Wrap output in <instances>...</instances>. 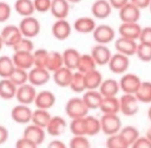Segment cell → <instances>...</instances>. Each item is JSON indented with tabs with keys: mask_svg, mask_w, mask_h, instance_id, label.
Here are the masks:
<instances>
[{
	"mask_svg": "<svg viewBox=\"0 0 151 148\" xmlns=\"http://www.w3.org/2000/svg\"><path fill=\"white\" fill-rule=\"evenodd\" d=\"M90 109L86 105L82 98L74 97L67 101L65 105V112L71 119L74 118H81L88 115Z\"/></svg>",
	"mask_w": 151,
	"mask_h": 148,
	"instance_id": "cell-1",
	"label": "cell"
},
{
	"mask_svg": "<svg viewBox=\"0 0 151 148\" xmlns=\"http://www.w3.org/2000/svg\"><path fill=\"white\" fill-rule=\"evenodd\" d=\"M100 120L102 132L108 137L118 134L122 129V122L118 114H103Z\"/></svg>",
	"mask_w": 151,
	"mask_h": 148,
	"instance_id": "cell-2",
	"label": "cell"
},
{
	"mask_svg": "<svg viewBox=\"0 0 151 148\" xmlns=\"http://www.w3.org/2000/svg\"><path fill=\"white\" fill-rule=\"evenodd\" d=\"M116 32L110 25L101 24L97 25L95 31L93 32V37L98 44H107L111 43L112 41H115Z\"/></svg>",
	"mask_w": 151,
	"mask_h": 148,
	"instance_id": "cell-3",
	"label": "cell"
},
{
	"mask_svg": "<svg viewBox=\"0 0 151 148\" xmlns=\"http://www.w3.org/2000/svg\"><path fill=\"white\" fill-rule=\"evenodd\" d=\"M19 28H20L23 36L30 38V39L37 36L41 30L39 21L34 17L23 18L19 24Z\"/></svg>",
	"mask_w": 151,
	"mask_h": 148,
	"instance_id": "cell-4",
	"label": "cell"
},
{
	"mask_svg": "<svg viewBox=\"0 0 151 148\" xmlns=\"http://www.w3.org/2000/svg\"><path fill=\"white\" fill-rule=\"evenodd\" d=\"M141 83V78L135 73H124L123 75H121L119 79L120 91H122L123 94L135 95Z\"/></svg>",
	"mask_w": 151,
	"mask_h": 148,
	"instance_id": "cell-5",
	"label": "cell"
},
{
	"mask_svg": "<svg viewBox=\"0 0 151 148\" xmlns=\"http://www.w3.org/2000/svg\"><path fill=\"white\" fill-rule=\"evenodd\" d=\"M120 103V113L125 116H134L139 111V100L135 95L123 94L119 98Z\"/></svg>",
	"mask_w": 151,
	"mask_h": 148,
	"instance_id": "cell-6",
	"label": "cell"
},
{
	"mask_svg": "<svg viewBox=\"0 0 151 148\" xmlns=\"http://www.w3.org/2000/svg\"><path fill=\"white\" fill-rule=\"evenodd\" d=\"M107 66L112 73L123 75L124 73H127L129 67V57L119 52L113 54Z\"/></svg>",
	"mask_w": 151,
	"mask_h": 148,
	"instance_id": "cell-7",
	"label": "cell"
},
{
	"mask_svg": "<svg viewBox=\"0 0 151 148\" xmlns=\"http://www.w3.org/2000/svg\"><path fill=\"white\" fill-rule=\"evenodd\" d=\"M36 96H37V92L35 90V86L28 82V83L19 86L18 91H17L16 99L19 102V104L29 106L30 104L34 103Z\"/></svg>",
	"mask_w": 151,
	"mask_h": 148,
	"instance_id": "cell-8",
	"label": "cell"
},
{
	"mask_svg": "<svg viewBox=\"0 0 151 148\" xmlns=\"http://www.w3.org/2000/svg\"><path fill=\"white\" fill-rule=\"evenodd\" d=\"M32 115H33V111L31 110V108L28 105L19 104L14 106L10 111L12 119L20 124H30L32 120Z\"/></svg>",
	"mask_w": 151,
	"mask_h": 148,
	"instance_id": "cell-9",
	"label": "cell"
},
{
	"mask_svg": "<svg viewBox=\"0 0 151 148\" xmlns=\"http://www.w3.org/2000/svg\"><path fill=\"white\" fill-rule=\"evenodd\" d=\"M138 44L139 42L137 40L129 39V38L119 36L114 41V46L117 52L122 55H125L127 57L135 56L137 52Z\"/></svg>",
	"mask_w": 151,
	"mask_h": 148,
	"instance_id": "cell-10",
	"label": "cell"
},
{
	"mask_svg": "<svg viewBox=\"0 0 151 148\" xmlns=\"http://www.w3.org/2000/svg\"><path fill=\"white\" fill-rule=\"evenodd\" d=\"M52 77V74L46 68L33 67L29 71V83L34 86H41L46 84Z\"/></svg>",
	"mask_w": 151,
	"mask_h": 148,
	"instance_id": "cell-11",
	"label": "cell"
},
{
	"mask_svg": "<svg viewBox=\"0 0 151 148\" xmlns=\"http://www.w3.org/2000/svg\"><path fill=\"white\" fill-rule=\"evenodd\" d=\"M91 55L93 58V60L96 61L98 66H107L113 54L107 45L97 43L91 48Z\"/></svg>",
	"mask_w": 151,
	"mask_h": 148,
	"instance_id": "cell-12",
	"label": "cell"
},
{
	"mask_svg": "<svg viewBox=\"0 0 151 148\" xmlns=\"http://www.w3.org/2000/svg\"><path fill=\"white\" fill-rule=\"evenodd\" d=\"M2 39H3L4 45L12 47L21 38L23 37L22 32H21L19 26L14 25H7L5 26L0 32Z\"/></svg>",
	"mask_w": 151,
	"mask_h": 148,
	"instance_id": "cell-13",
	"label": "cell"
},
{
	"mask_svg": "<svg viewBox=\"0 0 151 148\" xmlns=\"http://www.w3.org/2000/svg\"><path fill=\"white\" fill-rule=\"evenodd\" d=\"M121 23H138L141 17V9L129 2L127 5L118 10Z\"/></svg>",
	"mask_w": 151,
	"mask_h": 148,
	"instance_id": "cell-14",
	"label": "cell"
},
{
	"mask_svg": "<svg viewBox=\"0 0 151 148\" xmlns=\"http://www.w3.org/2000/svg\"><path fill=\"white\" fill-rule=\"evenodd\" d=\"M45 135H46L45 129L40 128V126L33 124H28L25 128L24 132H23V137L24 138L28 139V140L32 141V142H34L37 145H40L44 142Z\"/></svg>",
	"mask_w": 151,
	"mask_h": 148,
	"instance_id": "cell-15",
	"label": "cell"
},
{
	"mask_svg": "<svg viewBox=\"0 0 151 148\" xmlns=\"http://www.w3.org/2000/svg\"><path fill=\"white\" fill-rule=\"evenodd\" d=\"M113 7L108 0H96L91 7V11L93 18L99 20H105L112 14Z\"/></svg>",
	"mask_w": 151,
	"mask_h": 148,
	"instance_id": "cell-16",
	"label": "cell"
},
{
	"mask_svg": "<svg viewBox=\"0 0 151 148\" xmlns=\"http://www.w3.org/2000/svg\"><path fill=\"white\" fill-rule=\"evenodd\" d=\"M72 32V26L66 19L57 20L52 26V36L58 40H65L70 37Z\"/></svg>",
	"mask_w": 151,
	"mask_h": 148,
	"instance_id": "cell-17",
	"label": "cell"
},
{
	"mask_svg": "<svg viewBox=\"0 0 151 148\" xmlns=\"http://www.w3.org/2000/svg\"><path fill=\"white\" fill-rule=\"evenodd\" d=\"M56 102L57 98L54 93L50 92V91H41V92L37 93V96H36L35 101H34V105L38 109L48 110L52 107H54Z\"/></svg>",
	"mask_w": 151,
	"mask_h": 148,
	"instance_id": "cell-18",
	"label": "cell"
},
{
	"mask_svg": "<svg viewBox=\"0 0 151 148\" xmlns=\"http://www.w3.org/2000/svg\"><path fill=\"white\" fill-rule=\"evenodd\" d=\"M14 66L17 68L24 69V70H31L34 67V58L33 52H14L12 56Z\"/></svg>",
	"mask_w": 151,
	"mask_h": 148,
	"instance_id": "cell-19",
	"label": "cell"
},
{
	"mask_svg": "<svg viewBox=\"0 0 151 148\" xmlns=\"http://www.w3.org/2000/svg\"><path fill=\"white\" fill-rule=\"evenodd\" d=\"M141 32L142 27L139 25V23H121L120 26L118 27L119 36L137 41H139Z\"/></svg>",
	"mask_w": 151,
	"mask_h": 148,
	"instance_id": "cell-20",
	"label": "cell"
},
{
	"mask_svg": "<svg viewBox=\"0 0 151 148\" xmlns=\"http://www.w3.org/2000/svg\"><path fill=\"white\" fill-rule=\"evenodd\" d=\"M67 126H68V124H67V121L65 120V118L62 117V116L56 115L52 117L50 124L46 126L45 131L50 136L58 137L65 133Z\"/></svg>",
	"mask_w": 151,
	"mask_h": 148,
	"instance_id": "cell-21",
	"label": "cell"
},
{
	"mask_svg": "<svg viewBox=\"0 0 151 148\" xmlns=\"http://www.w3.org/2000/svg\"><path fill=\"white\" fill-rule=\"evenodd\" d=\"M96 27V21L91 17H80L76 19L73 24V29L80 34H93Z\"/></svg>",
	"mask_w": 151,
	"mask_h": 148,
	"instance_id": "cell-22",
	"label": "cell"
},
{
	"mask_svg": "<svg viewBox=\"0 0 151 148\" xmlns=\"http://www.w3.org/2000/svg\"><path fill=\"white\" fill-rule=\"evenodd\" d=\"M52 74V79H54L55 83L57 85L60 86V88H69L72 77H73L74 71L64 66Z\"/></svg>",
	"mask_w": 151,
	"mask_h": 148,
	"instance_id": "cell-23",
	"label": "cell"
},
{
	"mask_svg": "<svg viewBox=\"0 0 151 148\" xmlns=\"http://www.w3.org/2000/svg\"><path fill=\"white\" fill-rule=\"evenodd\" d=\"M70 4L68 0H52L50 11L57 20L66 19L70 12Z\"/></svg>",
	"mask_w": 151,
	"mask_h": 148,
	"instance_id": "cell-24",
	"label": "cell"
},
{
	"mask_svg": "<svg viewBox=\"0 0 151 148\" xmlns=\"http://www.w3.org/2000/svg\"><path fill=\"white\" fill-rule=\"evenodd\" d=\"M99 109L103 114H118L120 112L119 98H117V97H103V100H102Z\"/></svg>",
	"mask_w": 151,
	"mask_h": 148,
	"instance_id": "cell-25",
	"label": "cell"
},
{
	"mask_svg": "<svg viewBox=\"0 0 151 148\" xmlns=\"http://www.w3.org/2000/svg\"><path fill=\"white\" fill-rule=\"evenodd\" d=\"M99 92L103 97H117L118 93L120 92L119 81L114 78L104 79L99 88Z\"/></svg>",
	"mask_w": 151,
	"mask_h": 148,
	"instance_id": "cell-26",
	"label": "cell"
},
{
	"mask_svg": "<svg viewBox=\"0 0 151 148\" xmlns=\"http://www.w3.org/2000/svg\"><path fill=\"white\" fill-rule=\"evenodd\" d=\"M62 55H63L64 66L73 71L77 70V66L81 54L76 48H67L62 52Z\"/></svg>",
	"mask_w": 151,
	"mask_h": 148,
	"instance_id": "cell-27",
	"label": "cell"
},
{
	"mask_svg": "<svg viewBox=\"0 0 151 148\" xmlns=\"http://www.w3.org/2000/svg\"><path fill=\"white\" fill-rule=\"evenodd\" d=\"M18 86L9 78H1L0 80V98L3 100H12L16 98Z\"/></svg>",
	"mask_w": 151,
	"mask_h": 148,
	"instance_id": "cell-28",
	"label": "cell"
},
{
	"mask_svg": "<svg viewBox=\"0 0 151 148\" xmlns=\"http://www.w3.org/2000/svg\"><path fill=\"white\" fill-rule=\"evenodd\" d=\"M86 105L90 110H96L100 108V105L103 100V96L99 91H86L81 97Z\"/></svg>",
	"mask_w": 151,
	"mask_h": 148,
	"instance_id": "cell-29",
	"label": "cell"
},
{
	"mask_svg": "<svg viewBox=\"0 0 151 148\" xmlns=\"http://www.w3.org/2000/svg\"><path fill=\"white\" fill-rule=\"evenodd\" d=\"M84 79H86V91H99L104 78L102 73L99 70L95 69L91 72L84 74Z\"/></svg>",
	"mask_w": 151,
	"mask_h": 148,
	"instance_id": "cell-30",
	"label": "cell"
},
{
	"mask_svg": "<svg viewBox=\"0 0 151 148\" xmlns=\"http://www.w3.org/2000/svg\"><path fill=\"white\" fill-rule=\"evenodd\" d=\"M52 117V116L50 115V113L48 112V110L36 108L35 110L33 111L31 124H36V126H40V128L46 129V126H47V124H50Z\"/></svg>",
	"mask_w": 151,
	"mask_h": 148,
	"instance_id": "cell-31",
	"label": "cell"
},
{
	"mask_svg": "<svg viewBox=\"0 0 151 148\" xmlns=\"http://www.w3.org/2000/svg\"><path fill=\"white\" fill-rule=\"evenodd\" d=\"M14 10L23 18L32 17L35 10L33 0H17L14 2Z\"/></svg>",
	"mask_w": 151,
	"mask_h": 148,
	"instance_id": "cell-32",
	"label": "cell"
},
{
	"mask_svg": "<svg viewBox=\"0 0 151 148\" xmlns=\"http://www.w3.org/2000/svg\"><path fill=\"white\" fill-rule=\"evenodd\" d=\"M97 63L93 60V58L91 57V54H83L80 56L79 63H78L77 70L82 74H86L91 71L97 69Z\"/></svg>",
	"mask_w": 151,
	"mask_h": 148,
	"instance_id": "cell-33",
	"label": "cell"
},
{
	"mask_svg": "<svg viewBox=\"0 0 151 148\" xmlns=\"http://www.w3.org/2000/svg\"><path fill=\"white\" fill-rule=\"evenodd\" d=\"M62 67H64V60L63 55L56 50H52L48 54L47 64H46V69L54 73L55 71L59 70Z\"/></svg>",
	"mask_w": 151,
	"mask_h": 148,
	"instance_id": "cell-34",
	"label": "cell"
},
{
	"mask_svg": "<svg viewBox=\"0 0 151 148\" xmlns=\"http://www.w3.org/2000/svg\"><path fill=\"white\" fill-rule=\"evenodd\" d=\"M119 135L125 140V142L132 146L138 139L140 138V132L136 126H122V129L120 130Z\"/></svg>",
	"mask_w": 151,
	"mask_h": 148,
	"instance_id": "cell-35",
	"label": "cell"
},
{
	"mask_svg": "<svg viewBox=\"0 0 151 148\" xmlns=\"http://www.w3.org/2000/svg\"><path fill=\"white\" fill-rule=\"evenodd\" d=\"M140 103L143 104H150L151 103V82L142 81L140 88H138L137 93L135 94Z\"/></svg>",
	"mask_w": 151,
	"mask_h": 148,
	"instance_id": "cell-36",
	"label": "cell"
},
{
	"mask_svg": "<svg viewBox=\"0 0 151 148\" xmlns=\"http://www.w3.org/2000/svg\"><path fill=\"white\" fill-rule=\"evenodd\" d=\"M16 66L12 61V57L1 56L0 57V77L1 78H9L12 71L14 70Z\"/></svg>",
	"mask_w": 151,
	"mask_h": 148,
	"instance_id": "cell-37",
	"label": "cell"
},
{
	"mask_svg": "<svg viewBox=\"0 0 151 148\" xmlns=\"http://www.w3.org/2000/svg\"><path fill=\"white\" fill-rule=\"evenodd\" d=\"M70 88L74 93H84L86 91V79H84V74L80 73L79 71H74L73 77H72L71 83H70Z\"/></svg>",
	"mask_w": 151,
	"mask_h": 148,
	"instance_id": "cell-38",
	"label": "cell"
},
{
	"mask_svg": "<svg viewBox=\"0 0 151 148\" xmlns=\"http://www.w3.org/2000/svg\"><path fill=\"white\" fill-rule=\"evenodd\" d=\"M69 129L73 136H86V117L71 119V122L69 124Z\"/></svg>",
	"mask_w": 151,
	"mask_h": 148,
	"instance_id": "cell-39",
	"label": "cell"
},
{
	"mask_svg": "<svg viewBox=\"0 0 151 148\" xmlns=\"http://www.w3.org/2000/svg\"><path fill=\"white\" fill-rule=\"evenodd\" d=\"M86 136H96L100 132H102L101 120H100V118L93 115H88L86 116Z\"/></svg>",
	"mask_w": 151,
	"mask_h": 148,
	"instance_id": "cell-40",
	"label": "cell"
},
{
	"mask_svg": "<svg viewBox=\"0 0 151 148\" xmlns=\"http://www.w3.org/2000/svg\"><path fill=\"white\" fill-rule=\"evenodd\" d=\"M9 79L16 84L17 86H21L23 84H26L29 82V72L27 70L21 68H14L12 75L9 76Z\"/></svg>",
	"mask_w": 151,
	"mask_h": 148,
	"instance_id": "cell-41",
	"label": "cell"
},
{
	"mask_svg": "<svg viewBox=\"0 0 151 148\" xmlns=\"http://www.w3.org/2000/svg\"><path fill=\"white\" fill-rule=\"evenodd\" d=\"M50 52L44 48H38L33 52V58H34V67L38 68H46L47 64V59Z\"/></svg>",
	"mask_w": 151,
	"mask_h": 148,
	"instance_id": "cell-42",
	"label": "cell"
},
{
	"mask_svg": "<svg viewBox=\"0 0 151 148\" xmlns=\"http://www.w3.org/2000/svg\"><path fill=\"white\" fill-rule=\"evenodd\" d=\"M12 50L14 52H33L34 50V43L30 38L23 36L12 46Z\"/></svg>",
	"mask_w": 151,
	"mask_h": 148,
	"instance_id": "cell-43",
	"label": "cell"
},
{
	"mask_svg": "<svg viewBox=\"0 0 151 148\" xmlns=\"http://www.w3.org/2000/svg\"><path fill=\"white\" fill-rule=\"evenodd\" d=\"M106 148H131V146L118 133L116 135L108 137L106 140Z\"/></svg>",
	"mask_w": 151,
	"mask_h": 148,
	"instance_id": "cell-44",
	"label": "cell"
},
{
	"mask_svg": "<svg viewBox=\"0 0 151 148\" xmlns=\"http://www.w3.org/2000/svg\"><path fill=\"white\" fill-rule=\"evenodd\" d=\"M136 56L142 62H151V45L139 42Z\"/></svg>",
	"mask_w": 151,
	"mask_h": 148,
	"instance_id": "cell-45",
	"label": "cell"
},
{
	"mask_svg": "<svg viewBox=\"0 0 151 148\" xmlns=\"http://www.w3.org/2000/svg\"><path fill=\"white\" fill-rule=\"evenodd\" d=\"M69 148H91V142L86 136H73L69 142Z\"/></svg>",
	"mask_w": 151,
	"mask_h": 148,
	"instance_id": "cell-46",
	"label": "cell"
},
{
	"mask_svg": "<svg viewBox=\"0 0 151 148\" xmlns=\"http://www.w3.org/2000/svg\"><path fill=\"white\" fill-rule=\"evenodd\" d=\"M33 3L36 11L44 14V12L50 10L52 0H33Z\"/></svg>",
	"mask_w": 151,
	"mask_h": 148,
	"instance_id": "cell-47",
	"label": "cell"
},
{
	"mask_svg": "<svg viewBox=\"0 0 151 148\" xmlns=\"http://www.w3.org/2000/svg\"><path fill=\"white\" fill-rule=\"evenodd\" d=\"M12 16V7L7 2L0 1V23H4Z\"/></svg>",
	"mask_w": 151,
	"mask_h": 148,
	"instance_id": "cell-48",
	"label": "cell"
},
{
	"mask_svg": "<svg viewBox=\"0 0 151 148\" xmlns=\"http://www.w3.org/2000/svg\"><path fill=\"white\" fill-rule=\"evenodd\" d=\"M139 42L140 43H145V44H149L151 45V27H143L142 28V32L139 38Z\"/></svg>",
	"mask_w": 151,
	"mask_h": 148,
	"instance_id": "cell-49",
	"label": "cell"
},
{
	"mask_svg": "<svg viewBox=\"0 0 151 148\" xmlns=\"http://www.w3.org/2000/svg\"><path fill=\"white\" fill-rule=\"evenodd\" d=\"M16 148H38V145L22 137V138L18 139V141L16 142Z\"/></svg>",
	"mask_w": 151,
	"mask_h": 148,
	"instance_id": "cell-50",
	"label": "cell"
},
{
	"mask_svg": "<svg viewBox=\"0 0 151 148\" xmlns=\"http://www.w3.org/2000/svg\"><path fill=\"white\" fill-rule=\"evenodd\" d=\"M131 148H151V141L146 136L140 137V138L132 145Z\"/></svg>",
	"mask_w": 151,
	"mask_h": 148,
	"instance_id": "cell-51",
	"label": "cell"
},
{
	"mask_svg": "<svg viewBox=\"0 0 151 148\" xmlns=\"http://www.w3.org/2000/svg\"><path fill=\"white\" fill-rule=\"evenodd\" d=\"M129 2L136 5L138 8L140 9H146V8H149V5H150V2L151 0H129Z\"/></svg>",
	"mask_w": 151,
	"mask_h": 148,
	"instance_id": "cell-52",
	"label": "cell"
},
{
	"mask_svg": "<svg viewBox=\"0 0 151 148\" xmlns=\"http://www.w3.org/2000/svg\"><path fill=\"white\" fill-rule=\"evenodd\" d=\"M111 4V6L113 7V9L119 10L120 8H122L124 5H127L129 2V0H108Z\"/></svg>",
	"mask_w": 151,
	"mask_h": 148,
	"instance_id": "cell-53",
	"label": "cell"
},
{
	"mask_svg": "<svg viewBox=\"0 0 151 148\" xmlns=\"http://www.w3.org/2000/svg\"><path fill=\"white\" fill-rule=\"evenodd\" d=\"M9 132L4 126H0V145L4 144L8 140Z\"/></svg>",
	"mask_w": 151,
	"mask_h": 148,
	"instance_id": "cell-54",
	"label": "cell"
},
{
	"mask_svg": "<svg viewBox=\"0 0 151 148\" xmlns=\"http://www.w3.org/2000/svg\"><path fill=\"white\" fill-rule=\"evenodd\" d=\"M47 148H68V146L61 140H52L48 143Z\"/></svg>",
	"mask_w": 151,
	"mask_h": 148,
	"instance_id": "cell-55",
	"label": "cell"
},
{
	"mask_svg": "<svg viewBox=\"0 0 151 148\" xmlns=\"http://www.w3.org/2000/svg\"><path fill=\"white\" fill-rule=\"evenodd\" d=\"M145 136L147 137V138L151 141V126L147 130V132H146V135H145Z\"/></svg>",
	"mask_w": 151,
	"mask_h": 148,
	"instance_id": "cell-56",
	"label": "cell"
},
{
	"mask_svg": "<svg viewBox=\"0 0 151 148\" xmlns=\"http://www.w3.org/2000/svg\"><path fill=\"white\" fill-rule=\"evenodd\" d=\"M147 116H148V119L151 121V106L148 108V110H147Z\"/></svg>",
	"mask_w": 151,
	"mask_h": 148,
	"instance_id": "cell-57",
	"label": "cell"
},
{
	"mask_svg": "<svg viewBox=\"0 0 151 148\" xmlns=\"http://www.w3.org/2000/svg\"><path fill=\"white\" fill-rule=\"evenodd\" d=\"M68 1H69L70 3H72V4H76V3H79V2H81L82 0H68Z\"/></svg>",
	"mask_w": 151,
	"mask_h": 148,
	"instance_id": "cell-58",
	"label": "cell"
},
{
	"mask_svg": "<svg viewBox=\"0 0 151 148\" xmlns=\"http://www.w3.org/2000/svg\"><path fill=\"white\" fill-rule=\"evenodd\" d=\"M4 46V42H3V39H2L1 35H0V50H2V47Z\"/></svg>",
	"mask_w": 151,
	"mask_h": 148,
	"instance_id": "cell-59",
	"label": "cell"
},
{
	"mask_svg": "<svg viewBox=\"0 0 151 148\" xmlns=\"http://www.w3.org/2000/svg\"><path fill=\"white\" fill-rule=\"evenodd\" d=\"M149 10H150V14H151V2H150V5H149Z\"/></svg>",
	"mask_w": 151,
	"mask_h": 148,
	"instance_id": "cell-60",
	"label": "cell"
}]
</instances>
